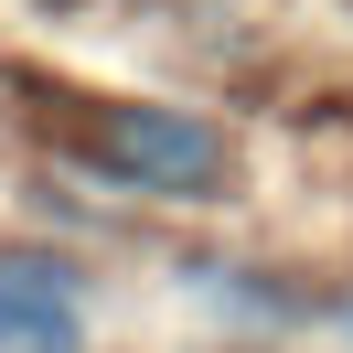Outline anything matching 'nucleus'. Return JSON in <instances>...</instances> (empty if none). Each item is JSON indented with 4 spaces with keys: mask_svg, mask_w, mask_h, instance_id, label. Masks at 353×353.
<instances>
[{
    "mask_svg": "<svg viewBox=\"0 0 353 353\" xmlns=\"http://www.w3.org/2000/svg\"><path fill=\"white\" fill-rule=\"evenodd\" d=\"M86 172H108L118 193L139 203H214L225 172H236V139L214 129L203 108H172V97H118L75 129Z\"/></svg>",
    "mask_w": 353,
    "mask_h": 353,
    "instance_id": "nucleus-1",
    "label": "nucleus"
},
{
    "mask_svg": "<svg viewBox=\"0 0 353 353\" xmlns=\"http://www.w3.org/2000/svg\"><path fill=\"white\" fill-rule=\"evenodd\" d=\"M0 353H86V279H75V257H43V246L0 257Z\"/></svg>",
    "mask_w": 353,
    "mask_h": 353,
    "instance_id": "nucleus-2",
    "label": "nucleus"
}]
</instances>
